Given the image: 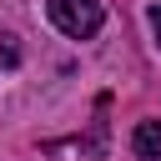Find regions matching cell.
I'll return each mask as SVG.
<instances>
[{
    "label": "cell",
    "mask_w": 161,
    "mask_h": 161,
    "mask_svg": "<svg viewBox=\"0 0 161 161\" xmlns=\"http://www.w3.org/2000/svg\"><path fill=\"white\" fill-rule=\"evenodd\" d=\"M45 10H50V25L60 35H70V40H91L101 30V20H106L101 0H50Z\"/></svg>",
    "instance_id": "cell-1"
},
{
    "label": "cell",
    "mask_w": 161,
    "mask_h": 161,
    "mask_svg": "<svg viewBox=\"0 0 161 161\" xmlns=\"http://www.w3.org/2000/svg\"><path fill=\"white\" fill-rule=\"evenodd\" d=\"M131 151L141 161H161V121H141L131 131Z\"/></svg>",
    "instance_id": "cell-2"
},
{
    "label": "cell",
    "mask_w": 161,
    "mask_h": 161,
    "mask_svg": "<svg viewBox=\"0 0 161 161\" xmlns=\"http://www.w3.org/2000/svg\"><path fill=\"white\" fill-rule=\"evenodd\" d=\"M0 60H5V65H15V60H20V50H15V35H0Z\"/></svg>",
    "instance_id": "cell-3"
},
{
    "label": "cell",
    "mask_w": 161,
    "mask_h": 161,
    "mask_svg": "<svg viewBox=\"0 0 161 161\" xmlns=\"http://www.w3.org/2000/svg\"><path fill=\"white\" fill-rule=\"evenodd\" d=\"M151 30H156V45H161V0L151 5Z\"/></svg>",
    "instance_id": "cell-4"
}]
</instances>
